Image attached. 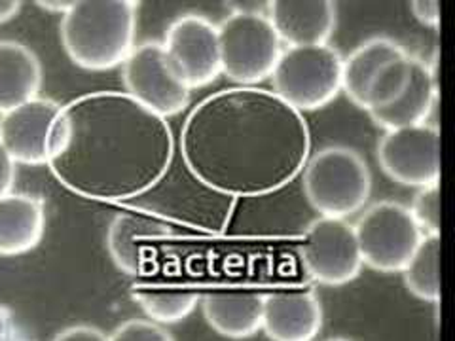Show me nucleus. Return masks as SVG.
<instances>
[{
	"label": "nucleus",
	"instance_id": "f03ea898",
	"mask_svg": "<svg viewBox=\"0 0 455 341\" xmlns=\"http://www.w3.org/2000/svg\"><path fill=\"white\" fill-rule=\"evenodd\" d=\"M173 155L167 120L127 93L95 91L61 108L46 165L73 194L122 203L158 186Z\"/></svg>",
	"mask_w": 455,
	"mask_h": 341
},
{
	"label": "nucleus",
	"instance_id": "423d86ee",
	"mask_svg": "<svg viewBox=\"0 0 455 341\" xmlns=\"http://www.w3.org/2000/svg\"><path fill=\"white\" fill-rule=\"evenodd\" d=\"M344 57L329 46H302L281 52L272 73L274 93L298 112L319 110L341 91Z\"/></svg>",
	"mask_w": 455,
	"mask_h": 341
},
{
	"label": "nucleus",
	"instance_id": "9d476101",
	"mask_svg": "<svg viewBox=\"0 0 455 341\" xmlns=\"http://www.w3.org/2000/svg\"><path fill=\"white\" fill-rule=\"evenodd\" d=\"M376 155L383 173L403 186L425 188L440 180V133L435 123L386 131Z\"/></svg>",
	"mask_w": 455,
	"mask_h": 341
},
{
	"label": "nucleus",
	"instance_id": "bb28decb",
	"mask_svg": "<svg viewBox=\"0 0 455 341\" xmlns=\"http://www.w3.org/2000/svg\"><path fill=\"white\" fill-rule=\"evenodd\" d=\"M13 182H16V162L0 142V197L12 192Z\"/></svg>",
	"mask_w": 455,
	"mask_h": 341
},
{
	"label": "nucleus",
	"instance_id": "20e7f679",
	"mask_svg": "<svg viewBox=\"0 0 455 341\" xmlns=\"http://www.w3.org/2000/svg\"><path fill=\"white\" fill-rule=\"evenodd\" d=\"M302 186L309 205L324 218H347L359 212L372 192V175L359 152L324 147L307 158Z\"/></svg>",
	"mask_w": 455,
	"mask_h": 341
},
{
	"label": "nucleus",
	"instance_id": "393cba45",
	"mask_svg": "<svg viewBox=\"0 0 455 341\" xmlns=\"http://www.w3.org/2000/svg\"><path fill=\"white\" fill-rule=\"evenodd\" d=\"M0 341H35L6 305H0Z\"/></svg>",
	"mask_w": 455,
	"mask_h": 341
},
{
	"label": "nucleus",
	"instance_id": "f8f14e48",
	"mask_svg": "<svg viewBox=\"0 0 455 341\" xmlns=\"http://www.w3.org/2000/svg\"><path fill=\"white\" fill-rule=\"evenodd\" d=\"M61 105L53 99H33L0 116V142L12 160L23 165H44L50 155V139Z\"/></svg>",
	"mask_w": 455,
	"mask_h": 341
},
{
	"label": "nucleus",
	"instance_id": "7ed1b4c3",
	"mask_svg": "<svg viewBox=\"0 0 455 341\" xmlns=\"http://www.w3.org/2000/svg\"><path fill=\"white\" fill-rule=\"evenodd\" d=\"M139 3L133 0H80L61 20V42L70 61L84 70H110L124 65L135 48Z\"/></svg>",
	"mask_w": 455,
	"mask_h": 341
},
{
	"label": "nucleus",
	"instance_id": "a878e982",
	"mask_svg": "<svg viewBox=\"0 0 455 341\" xmlns=\"http://www.w3.org/2000/svg\"><path fill=\"white\" fill-rule=\"evenodd\" d=\"M52 341H108V336L103 330H99L97 326L76 324L55 334Z\"/></svg>",
	"mask_w": 455,
	"mask_h": 341
},
{
	"label": "nucleus",
	"instance_id": "dca6fc26",
	"mask_svg": "<svg viewBox=\"0 0 455 341\" xmlns=\"http://www.w3.org/2000/svg\"><path fill=\"white\" fill-rule=\"evenodd\" d=\"M204 317L212 330L230 339H245L262 330L264 294L224 289L204 296Z\"/></svg>",
	"mask_w": 455,
	"mask_h": 341
},
{
	"label": "nucleus",
	"instance_id": "6e6552de",
	"mask_svg": "<svg viewBox=\"0 0 455 341\" xmlns=\"http://www.w3.org/2000/svg\"><path fill=\"white\" fill-rule=\"evenodd\" d=\"M127 95L139 105L167 120L177 116L190 103V90L171 68L162 42H142L122 65Z\"/></svg>",
	"mask_w": 455,
	"mask_h": 341
},
{
	"label": "nucleus",
	"instance_id": "f3484780",
	"mask_svg": "<svg viewBox=\"0 0 455 341\" xmlns=\"http://www.w3.org/2000/svg\"><path fill=\"white\" fill-rule=\"evenodd\" d=\"M46 227L44 202L31 194L0 197V256H20L38 247Z\"/></svg>",
	"mask_w": 455,
	"mask_h": 341
},
{
	"label": "nucleus",
	"instance_id": "412c9836",
	"mask_svg": "<svg viewBox=\"0 0 455 341\" xmlns=\"http://www.w3.org/2000/svg\"><path fill=\"white\" fill-rule=\"evenodd\" d=\"M132 296L150 321L158 324H173L187 319L199 300L197 290L190 287L160 282L135 284Z\"/></svg>",
	"mask_w": 455,
	"mask_h": 341
},
{
	"label": "nucleus",
	"instance_id": "9b49d317",
	"mask_svg": "<svg viewBox=\"0 0 455 341\" xmlns=\"http://www.w3.org/2000/svg\"><path fill=\"white\" fill-rule=\"evenodd\" d=\"M162 46L173 73L188 90L205 88L222 73L217 25L204 16L177 18L167 27Z\"/></svg>",
	"mask_w": 455,
	"mask_h": 341
},
{
	"label": "nucleus",
	"instance_id": "2eb2a0df",
	"mask_svg": "<svg viewBox=\"0 0 455 341\" xmlns=\"http://www.w3.org/2000/svg\"><path fill=\"white\" fill-rule=\"evenodd\" d=\"M169 235V226L162 220L124 212L108 227L107 247L112 260L127 275H140L152 260V243Z\"/></svg>",
	"mask_w": 455,
	"mask_h": 341
},
{
	"label": "nucleus",
	"instance_id": "b1692460",
	"mask_svg": "<svg viewBox=\"0 0 455 341\" xmlns=\"http://www.w3.org/2000/svg\"><path fill=\"white\" fill-rule=\"evenodd\" d=\"M108 341H175L162 324L132 319L122 322L116 330L108 336Z\"/></svg>",
	"mask_w": 455,
	"mask_h": 341
},
{
	"label": "nucleus",
	"instance_id": "5701e85b",
	"mask_svg": "<svg viewBox=\"0 0 455 341\" xmlns=\"http://www.w3.org/2000/svg\"><path fill=\"white\" fill-rule=\"evenodd\" d=\"M411 218L416 220L423 235L440 234V190L438 184L419 188L408 207Z\"/></svg>",
	"mask_w": 455,
	"mask_h": 341
},
{
	"label": "nucleus",
	"instance_id": "aec40b11",
	"mask_svg": "<svg viewBox=\"0 0 455 341\" xmlns=\"http://www.w3.org/2000/svg\"><path fill=\"white\" fill-rule=\"evenodd\" d=\"M401 52H404V48L398 46L395 40L387 36H372L349 53L347 59H344V70H341V90L351 99V103L363 108L370 83Z\"/></svg>",
	"mask_w": 455,
	"mask_h": 341
},
{
	"label": "nucleus",
	"instance_id": "a211bd4d",
	"mask_svg": "<svg viewBox=\"0 0 455 341\" xmlns=\"http://www.w3.org/2000/svg\"><path fill=\"white\" fill-rule=\"evenodd\" d=\"M436 99L438 83L435 68L414 55L411 78L404 95L387 108L370 112V118L386 131L419 123H431L429 116L436 107Z\"/></svg>",
	"mask_w": 455,
	"mask_h": 341
},
{
	"label": "nucleus",
	"instance_id": "cd10ccee",
	"mask_svg": "<svg viewBox=\"0 0 455 341\" xmlns=\"http://www.w3.org/2000/svg\"><path fill=\"white\" fill-rule=\"evenodd\" d=\"M410 8H411V13H414V16L423 23V25H427V27H438V23H440V4L438 3H411L410 4Z\"/></svg>",
	"mask_w": 455,
	"mask_h": 341
},
{
	"label": "nucleus",
	"instance_id": "0eeeda50",
	"mask_svg": "<svg viewBox=\"0 0 455 341\" xmlns=\"http://www.w3.org/2000/svg\"><path fill=\"white\" fill-rule=\"evenodd\" d=\"M353 227L363 264L381 274L403 272L423 239L408 207L396 202L370 205Z\"/></svg>",
	"mask_w": 455,
	"mask_h": 341
},
{
	"label": "nucleus",
	"instance_id": "ddd939ff",
	"mask_svg": "<svg viewBox=\"0 0 455 341\" xmlns=\"http://www.w3.org/2000/svg\"><path fill=\"white\" fill-rule=\"evenodd\" d=\"M336 8L331 0H274L267 4V20L289 48L321 46L336 28Z\"/></svg>",
	"mask_w": 455,
	"mask_h": 341
},
{
	"label": "nucleus",
	"instance_id": "4468645a",
	"mask_svg": "<svg viewBox=\"0 0 455 341\" xmlns=\"http://www.w3.org/2000/svg\"><path fill=\"white\" fill-rule=\"evenodd\" d=\"M323 329V305L311 290L264 296L262 330L272 341H313Z\"/></svg>",
	"mask_w": 455,
	"mask_h": 341
},
{
	"label": "nucleus",
	"instance_id": "7c9ffc66",
	"mask_svg": "<svg viewBox=\"0 0 455 341\" xmlns=\"http://www.w3.org/2000/svg\"><path fill=\"white\" fill-rule=\"evenodd\" d=\"M326 341H353V339H347V337H332V339H326Z\"/></svg>",
	"mask_w": 455,
	"mask_h": 341
},
{
	"label": "nucleus",
	"instance_id": "1a4fd4ad",
	"mask_svg": "<svg viewBox=\"0 0 455 341\" xmlns=\"http://www.w3.org/2000/svg\"><path fill=\"white\" fill-rule=\"evenodd\" d=\"M300 260L306 274L326 287H341L357 279L363 258L355 227L341 218L313 220L302 237Z\"/></svg>",
	"mask_w": 455,
	"mask_h": 341
},
{
	"label": "nucleus",
	"instance_id": "f257e3e1",
	"mask_svg": "<svg viewBox=\"0 0 455 341\" xmlns=\"http://www.w3.org/2000/svg\"><path fill=\"white\" fill-rule=\"evenodd\" d=\"M306 118L274 91L228 88L196 105L180 131V154L205 188L259 197L287 186L309 158Z\"/></svg>",
	"mask_w": 455,
	"mask_h": 341
},
{
	"label": "nucleus",
	"instance_id": "6ab92c4d",
	"mask_svg": "<svg viewBox=\"0 0 455 341\" xmlns=\"http://www.w3.org/2000/svg\"><path fill=\"white\" fill-rule=\"evenodd\" d=\"M42 67L31 48L16 40H0V114L36 99Z\"/></svg>",
	"mask_w": 455,
	"mask_h": 341
},
{
	"label": "nucleus",
	"instance_id": "c85d7f7f",
	"mask_svg": "<svg viewBox=\"0 0 455 341\" xmlns=\"http://www.w3.org/2000/svg\"><path fill=\"white\" fill-rule=\"evenodd\" d=\"M21 6L20 0H0V25L16 18L21 12Z\"/></svg>",
	"mask_w": 455,
	"mask_h": 341
},
{
	"label": "nucleus",
	"instance_id": "4be33fe9",
	"mask_svg": "<svg viewBox=\"0 0 455 341\" xmlns=\"http://www.w3.org/2000/svg\"><path fill=\"white\" fill-rule=\"evenodd\" d=\"M401 274L411 294L436 304L440 300V235H423Z\"/></svg>",
	"mask_w": 455,
	"mask_h": 341
},
{
	"label": "nucleus",
	"instance_id": "c756f323",
	"mask_svg": "<svg viewBox=\"0 0 455 341\" xmlns=\"http://www.w3.org/2000/svg\"><path fill=\"white\" fill-rule=\"evenodd\" d=\"M38 6L46 8V10H53V12H67L70 6H73V3H38Z\"/></svg>",
	"mask_w": 455,
	"mask_h": 341
},
{
	"label": "nucleus",
	"instance_id": "39448f33",
	"mask_svg": "<svg viewBox=\"0 0 455 341\" xmlns=\"http://www.w3.org/2000/svg\"><path fill=\"white\" fill-rule=\"evenodd\" d=\"M222 75L241 88L272 78L281 55V40L266 13L234 10L217 27Z\"/></svg>",
	"mask_w": 455,
	"mask_h": 341
}]
</instances>
